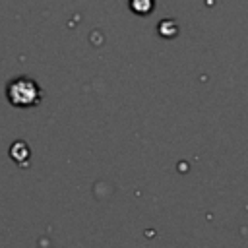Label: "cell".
I'll return each instance as SVG.
<instances>
[{
  "label": "cell",
  "mask_w": 248,
  "mask_h": 248,
  "mask_svg": "<svg viewBox=\"0 0 248 248\" xmlns=\"http://www.w3.org/2000/svg\"><path fill=\"white\" fill-rule=\"evenodd\" d=\"M153 0H130V8L136 14H149L153 10Z\"/></svg>",
  "instance_id": "2"
},
{
  "label": "cell",
  "mask_w": 248,
  "mask_h": 248,
  "mask_svg": "<svg viewBox=\"0 0 248 248\" xmlns=\"http://www.w3.org/2000/svg\"><path fill=\"white\" fill-rule=\"evenodd\" d=\"M6 97L14 107L27 108L41 101V87L31 78L19 76L6 85Z\"/></svg>",
  "instance_id": "1"
}]
</instances>
